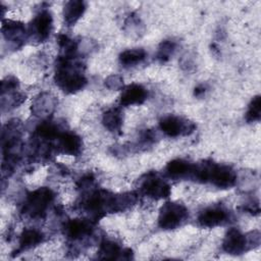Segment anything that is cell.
<instances>
[{
    "label": "cell",
    "instance_id": "obj_1",
    "mask_svg": "<svg viewBox=\"0 0 261 261\" xmlns=\"http://www.w3.org/2000/svg\"><path fill=\"white\" fill-rule=\"evenodd\" d=\"M55 84L66 94H74L87 86V77L83 72L81 63L74 61V58L59 56L55 74Z\"/></svg>",
    "mask_w": 261,
    "mask_h": 261
},
{
    "label": "cell",
    "instance_id": "obj_2",
    "mask_svg": "<svg viewBox=\"0 0 261 261\" xmlns=\"http://www.w3.org/2000/svg\"><path fill=\"white\" fill-rule=\"evenodd\" d=\"M193 180L209 182L219 189H230L237 182V173L228 165L203 161L200 164H195Z\"/></svg>",
    "mask_w": 261,
    "mask_h": 261
},
{
    "label": "cell",
    "instance_id": "obj_3",
    "mask_svg": "<svg viewBox=\"0 0 261 261\" xmlns=\"http://www.w3.org/2000/svg\"><path fill=\"white\" fill-rule=\"evenodd\" d=\"M259 244V231L255 230L248 234H244L237 228H230L226 231L223 239L222 250L229 255H241L255 247H258Z\"/></svg>",
    "mask_w": 261,
    "mask_h": 261
},
{
    "label": "cell",
    "instance_id": "obj_4",
    "mask_svg": "<svg viewBox=\"0 0 261 261\" xmlns=\"http://www.w3.org/2000/svg\"><path fill=\"white\" fill-rule=\"evenodd\" d=\"M54 193L51 189L43 187L28 194L22 213L32 218H41L46 214L47 209L54 200Z\"/></svg>",
    "mask_w": 261,
    "mask_h": 261
},
{
    "label": "cell",
    "instance_id": "obj_5",
    "mask_svg": "<svg viewBox=\"0 0 261 261\" xmlns=\"http://www.w3.org/2000/svg\"><path fill=\"white\" fill-rule=\"evenodd\" d=\"M188 218L189 210L184 204L166 202L159 210L158 225L161 229L171 230L182 225Z\"/></svg>",
    "mask_w": 261,
    "mask_h": 261
},
{
    "label": "cell",
    "instance_id": "obj_6",
    "mask_svg": "<svg viewBox=\"0 0 261 261\" xmlns=\"http://www.w3.org/2000/svg\"><path fill=\"white\" fill-rule=\"evenodd\" d=\"M140 192L155 200L165 199L171 193L170 186L162 179L156 172H148L140 180Z\"/></svg>",
    "mask_w": 261,
    "mask_h": 261
},
{
    "label": "cell",
    "instance_id": "obj_7",
    "mask_svg": "<svg viewBox=\"0 0 261 261\" xmlns=\"http://www.w3.org/2000/svg\"><path fill=\"white\" fill-rule=\"evenodd\" d=\"M159 128L170 138L190 136L196 129V124L177 115H166L159 120Z\"/></svg>",
    "mask_w": 261,
    "mask_h": 261
},
{
    "label": "cell",
    "instance_id": "obj_8",
    "mask_svg": "<svg viewBox=\"0 0 261 261\" xmlns=\"http://www.w3.org/2000/svg\"><path fill=\"white\" fill-rule=\"evenodd\" d=\"M231 219L229 210L220 205H213L200 211L198 215V223L202 227H216L224 225Z\"/></svg>",
    "mask_w": 261,
    "mask_h": 261
},
{
    "label": "cell",
    "instance_id": "obj_9",
    "mask_svg": "<svg viewBox=\"0 0 261 261\" xmlns=\"http://www.w3.org/2000/svg\"><path fill=\"white\" fill-rule=\"evenodd\" d=\"M53 30V17L49 10H41L29 27V35L37 42H45Z\"/></svg>",
    "mask_w": 261,
    "mask_h": 261
},
{
    "label": "cell",
    "instance_id": "obj_10",
    "mask_svg": "<svg viewBox=\"0 0 261 261\" xmlns=\"http://www.w3.org/2000/svg\"><path fill=\"white\" fill-rule=\"evenodd\" d=\"M64 234L70 241H81L90 237L94 230V223L91 219L79 218L68 220L63 227Z\"/></svg>",
    "mask_w": 261,
    "mask_h": 261
},
{
    "label": "cell",
    "instance_id": "obj_11",
    "mask_svg": "<svg viewBox=\"0 0 261 261\" xmlns=\"http://www.w3.org/2000/svg\"><path fill=\"white\" fill-rule=\"evenodd\" d=\"M1 30L4 39L12 44L14 48H19L23 45L27 38V30L23 23L15 20L3 19Z\"/></svg>",
    "mask_w": 261,
    "mask_h": 261
},
{
    "label": "cell",
    "instance_id": "obj_12",
    "mask_svg": "<svg viewBox=\"0 0 261 261\" xmlns=\"http://www.w3.org/2000/svg\"><path fill=\"white\" fill-rule=\"evenodd\" d=\"M56 150L62 154L77 156L82 153L83 142L80 136L71 132L60 133L56 139Z\"/></svg>",
    "mask_w": 261,
    "mask_h": 261
},
{
    "label": "cell",
    "instance_id": "obj_13",
    "mask_svg": "<svg viewBox=\"0 0 261 261\" xmlns=\"http://www.w3.org/2000/svg\"><path fill=\"white\" fill-rule=\"evenodd\" d=\"M195 172V163L185 159H174L167 163L165 173L173 179H193Z\"/></svg>",
    "mask_w": 261,
    "mask_h": 261
},
{
    "label": "cell",
    "instance_id": "obj_14",
    "mask_svg": "<svg viewBox=\"0 0 261 261\" xmlns=\"http://www.w3.org/2000/svg\"><path fill=\"white\" fill-rule=\"evenodd\" d=\"M148 97V91L142 85L132 84L122 89L119 97V103L123 106L141 105Z\"/></svg>",
    "mask_w": 261,
    "mask_h": 261
},
{
    "label": "cell",
    "instance_id": "obj_15",
    "mask_svg": "<svg viewBox=\"0 0 261 261\" xmlns=\"http://www.w3.org/2000/svg\"><path fill=\"white\" fill-rule=\"evenodd\" d=\"M130 249H121V247L113 241L105 240L100 244L97 257L99 259H130Z\"/></svg>",
    "mask_w": 261,
    "mask_h": 261
},
{
    "label": "cell",
    "instance_id": "obj_16",
    "mask_svg": "<svg viewBox=\"0 0 261 261\" xmlns=\"http://www.w3.org/2000/svg\"><path fill=\"white\" fill-rule=\"evenodd\" d=\"M86 8H87L86 3L81 0H71L66 2L63 8V17L66 25L67 27L74 25L85 13Z\"/></svg>",
    "mask_w": 261,
    "mask_h": 261
},
{
    "label": "cell",
    "instance_id": "obj_17",
    "mask_svg": "<svg viewBox=\"0 0 261 261\" xmlns=\"http://www.w3.org/2000/svg\"><path fill=\"white\" fill-rule=\"evenodd\" d=\"M43 240L44 234L40 230L36 228H25L19 236L17 252L28 251L41 244Z\"/></svg>",
    "mask_w": 261,
    "mask_h": 261
},
{
    "label": "cell",
    "instance_id": "obj_18",
    "mask_svg": "<svg viewBox=\"0 0 261 261\" xmlns=\"http://www.w3.org/2000/svg\"><path fill=\"white\" fill-rule=\"evenodd\" d=\"M55 105H56L55 98L48 93H43V94H40L35 99L32 105V111L37 116L49 115L54 110Z\"/></svg>",
    "mask_w": 261,
    "mask_h": 261
},
{
    "label": "cell",
    "instance_id": "obj_19",
    "mask_svg": "<svg viewBox=\"0 0 261 261\" xmlns=\"http://www.w3.org/2000/svg\"><path fill=\"white\" fill-rule=\"evenodd\" d=\"M102 123L111 133H119L123 123V113L119 108H110L103 113Z\"/></svg>",
    "mask_w": 261,
    "mask_h": 261
},
{
    "label": "cell",
    "instance_id": "obj_20",
    "mask_svg": "<svg viewBox=\"0 0 261 261\" xmlns=\"http://www.w3.org/2000/svg\"><path fill=\"white\" fill-rule=\"evenodd\" d=\"M147 56V53L142 48H135V49H127L122 51L119 54V62L123 66H133L142 62Z\"/></svg>",
    "mask_w": 261,
    "mask_h": 261
},
{
    "label": "cell",
    "instance_id": "obj_21",
    "mask_svg": "<svg viewBox=\"0 0 261 261\" xmlns=\"http://www.w3.org/2000/svg\"><path fill=\"white\" fill-rule=\"evenodd\" d=\"M176 49V43L172 40L162 41L158 47L156 58L160 62H166L170 59Z\"/></svg>",
    "mask_w": 261,
    "mask_h": 261
},
{
    "label": "cell",
    "instance_id": "obj_22",
    "mask_svg": "<svg viewBox=\"0 0 261 261\" xmlns=\"http://www.w3.org/2000/svg\"><path fill=\"white\" fill-rule=\"evenodd\" d=\"M245 118L248 122H255L259 121L261 118V97L259 95L255 96L247 109Z\"/></svg>",
    "mask_w": 261,
    "mask_h": 261
},
{
    "label": "cell",
    "instance_id": "obj_23",
    "mask_svg": "<svg viewBox=\"0 0 261 261\" xmlns=\"http://www.w3.org/2000/svg\"><path fill=\"white\" fill-rule=\"evenodd\" d=\"M105 86L110 90H120L123 87V80L120 75L112 74L105 80Z\"/></svg>",
    "mask_w": 261,
    "mask_h": 261
},
{
    "label": "cell",
    "instance_id": "obj_24",
    "mask_svg": "<svg viewBox=\"0 0 261 261\" xmlns=\"http://www.w3.org/2000/svg\"><path fill=\"white\" fill-rule=\"evenodd\" d=\"M18 88V82L15 77L12 76H7L5 80L2 81L1 83V94L8 93V92H13Z\"/></svg>",
    "mask_w": 261,
    "mask_h": 261
},
{
    "label": "cell",
    "instance_id": "obj_25",
    "mask_svg": "<svg viewBox=\"0 0 261 261\" xmlns=\"http://www.w3.org/2000/svg\"><path fill=\"white\" fill-rule=\"evenodd\" d=\"M205 88H204V86L203 85H201V86H198L197 88H195V96H197V97H200V96H202L204 93H205Z\"/></svg>",
    "mask_w": 261,
    "mask_h": 261
}]
</instances>
